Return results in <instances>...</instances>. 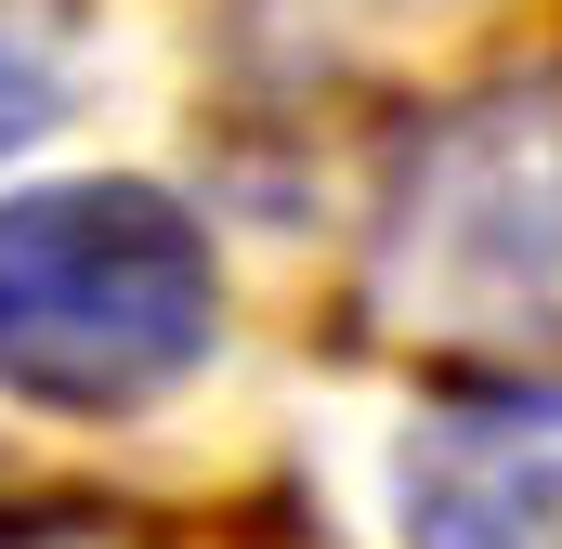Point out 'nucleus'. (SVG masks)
Listing matches in <instances>:
<instances>
[{
	"label": "nucleus",
	"instance_id": "1",
	"mask_svg": "<svg viewBox=\"0 0 562 549\" xmlns=\"http://www.w3.org/2000/svg\"><path fill=\"white\" fill-rule=\"evenodd\" d=\"M353 301L380 340L445 367H497V380L562 367V66L431 105L393 144Z\"/></svg>",
	"mask_w": 562,
	"mask_h": 549
},
{
	"label": "nucleus",
	"instance_id": "2",
	"mask_svg": "<svg viewBox=\"0 0 562 549\" xmlns=\"http://www.w3.org/2000/svg\"><path fill=\"white\" fill-rule=\"evenodd\" d=\"M223 340L210 223L170 183H26L0 197V393L40 418H132Z\"/></svg>",
	"mask_w": 562,
	"mask_h": 549
},
{
	"label": "nucleus",
	"instance_id": "3",
	"mask_svg": "<svg viewBox=\"0 0 562 549\" xmlns=\"http://www.w3.org/2000/svg\"><path fill=\"white\" fill-rule=\"evenodd\" d=\"M406 549H562V380L445 393L393 458Z\"/></svg>",
	"mask_w": 562,
	"mask_h": 549
},
{
	"label": "nucleus",
	"instance_id": "4",
	"mask_svg": "<svg viewBox=\"0 0 562 549\" xmlns=\"http://www.w3.org/2000/svg\"><path fill=\"white\" fill-rule=\"evenodd\" d=\"M66 66H79V0H0V157L53 132Z\"/></svg>",
	"mask_w": 562,
	"mask_h": 549
}]
</instances>
